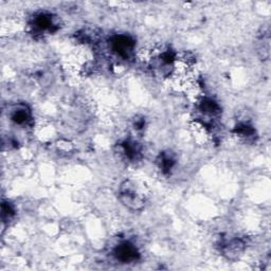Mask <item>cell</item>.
I'll list each match as a JSON object with an SVG mask.
<instances>
[{
	"instance_id": "cell-12",
	"label": "cell",
	"mask_w": 271,
	"mask_h": 271,
	"mask_svg": "<svg viewBox=\"0 0 271 271\" xmlns=\"http://www.w3.org/2000/svg\"><path fill=\"white\" fill-rule=\"evenodd\" d=\"M15 215V210L13 208L12 204L10 202H5L3 201L1 204V217L3 222L11 221L13 217Z\"/></svg>"
},
{
	"instance_id": "cell-6",
	"label": "cell",
	"mask_w": 271,
	"mask_h": 271,
	"mask_svg": "<svg viewBox=\"0 0 271 271\" xmlns=\"http://www.w3.org/2000/svg\"><path fill=\"white\" fill-rule=\"evenodd\" d=\"M31 109L29 108L28 105L19 104L13 108V111L11 114V120L15 124L25 125L31 121Z\"/></svg>"
},
{
	"instance_id": "cell-5",
	"label": "cell",
	"mask_w": 271,
	"mask_h": 271,
	"mask_svg": "<svg viewBox=\"0 0 271 271\" xmlns=\"http://www.w3.org/2000/svg\"><path fill=\"white\" fill-rule=\"evenodd\" d=\"M245 250V243L240 239H233L222 245V253L229 260H236Z\"/></svg>"
},
{
	"instance_id": "cell-1",
	"label": "cell",
	"mask_w": 271,
	"mask_h": 271,
	"mask_svg": "<svg viewBox=\"0 0 271 271\" xmlns=\"http://www.w3.org/2000/svg\"><path fill=\"white\" fill-rule=\"evenodd\" d=\"M119 199L123 206L133 211H141L145 206L144 198L138 193L134 183L126 180L122 183L119 193Z\"/></svg>"
},
{
	"instance_id": "cell-3",
	"label": "cell",
	"mask_w": 271,
	"mask_h": 271,
	"mask_svg": "<svg viewBox=\"0 0 271 271\" xmlns=\"http://www.w3.org/2000/svg\"><path fill=\"white\" fill-rule=\"evenodd\" d=\"M33 27L38 32L53 33L58 30L59 24L56 23L55 17L49 13H39L34 17Z\"/></svg>"
},
{
	"instance_id": "cell-10",
	"label": "cell",
	"mask_w": 271,
	"mask_h": 271,
	"mask_svg": "<svg viewBox=\"0 0 271 271\" xmlns=\"http://www.w3.org/2000/svg\"><path fill=\"white\" fill-rule=\"evenodd\" d=\"M76 37L84 44H95L98 42L99 34L92 29H83L77 33Z\"/></svg>"
},
{
	"instance_id": "cell-2",
	"label": "cell",
	"mask_w": 271,
	"mask_h": 271,
	"mask_svg": "<svg viewBox=\"0 0 271 271\" xmlns=\"http://www.w3.org/2000/svg\"><path fill=\"white\" fill-rule=\"evenodd\" d=\"M110 48L122 58L131 57L135 50V41L128 35H116L110 39Z\"/></svg>"
},
{
	"instance_id": "cell-8",
	"label": "cell",
	"mask_w": 271,
	"mask_h": 271,
	"mask_svg": "<svg viewBox=\"0 0 271 271\" xmlns=\"http://www.w3.org/2000/svg\"><path fill=\"white\" fill-rule=\"evenodd\" d=\"M122 154L129 160H135L141 153L140 145L133 141H126L120 145Z\"/></svg>"
},
{
	"instance_id": "cell-4",
	"label": "cell",
	"mask_w": 271,
	"mask_h": 271,
	"mask_svg": "<svg viewBox=\"0 0 271 271\" xmlns=\"http://www.w3.org/2000/svg\"><path fill=\"white\" fill-rule=\"evenodd\" d=\"M115 256L118 261L122 263H130L138 259L139 252L135 245L129 242H124L118 245L115 249Z\"/></svg>"
},
{
	"instance_id": "cell-11",
	"label": "cell",
	"mask_w": 271,
	"mask_h": 271,
	"mask_svg": "<svg viewBox=\"0 0 271 271\" xmlns=\"http://www.w3.org/2000/svg\"><path fill=\"white\" fill-rule=\"evenodd\" d=\"M234 133L236 135H239L242 138H252L255 134V130L253 129V127L251 126V125L247 124V123H241L240 125H237L234 129Z\"/></svg>"
},
{
	"instance_id": "cell-9",
	"label": "cell",
	"mask_w": 271,
	"mask_h": 271,
	"mask_svg": "<svg viewBox=\"0 0 271 271\" xmlns=\"http://www.w3.org/2000/svg\"><path fill=\"white\" fill-rule=\"evenodd\" d=\"M175 164V157L171 153V151H164L160 155L159 158V167L164 172L168 173L174 167Z\"/></svg>"
},
{
	"instance_id": "cell-7",
	"label": "cell",
	"mask_w": 271,
	"mask_h": 271,
	"mask_svg": "<svg viewBox=\"0 0 271 271\" xmlns=\"http://www.w3.org/2000/svg\"><path fill=\"white\" fill-rule=\"evenodd\" d=\"M199 110L203 116L208 117L209 119H212V117L217 116L221 111L217 103L211 100V99H203L199 104Z\"/></svg>"
},
{
	"instance_id": "cell-13",
	"label": "cell",
	"mask_w": 271,
	"mask_h": 271,
	"mask_svg": "<svg viewBox=\"0 0 271 271\" xmlns=\"http://www.w3.org/2000/svg\"><path fill=\"white\" fill-rule=\"evenodd\" d=\"M134 126L136 129H141L144 127V119H136Z\"/></svg>"
}]
</instances>
